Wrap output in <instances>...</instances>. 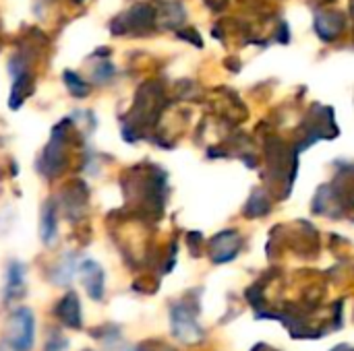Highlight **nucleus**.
<instances>
[{
    "mask_svg": "<svg viewBox=\"0 0 354 351\" xmlns=\"http://www.w3.org/2000/svg\"><path fill=\"white\" fill-rule=\"evenodd\" d=\"M79 143H81V134L77 130V122L71 116L60 120L52 128L50 141L46 143V147L41 149L35 161L37 174L44 180H58L60 176H64V172L73 163V155Z\"/></svg>",
    "mask_w": 354,
    "mask_h": 351,
    "instance_id": "1",
    "label": "nucleus"
},
{
    "mask_svg": "<svg viewBox=\"0 0 354 351\" xmlns=\"http://www.w3.org/2000/svg\"><path fill=\"white\" fill-rule=\"evenodd\" d=\"M4 343L12 351H31L35 343V314L27 306H17L8 312L2 331Z\"/></svg>",
    "mask_w": 354,
    "mask_h": 351,
    "instance_id": "2",
    "label": "nucleus"
},
{
    "mask_svg": "<svg viewBox=\"0 0 354 351\" xmlns=\"http://www.w3.org/2000/svg\"><path fill=\"white\" fill-rule=\"evenodd\" d=\"M56 201H58L60 213L66 217V221H71V223L83 221L87 217V211H89V186H87V182L81 178L68 180L60 188Z\"/></svg>",
    "mask_w": 354,
    "mask_h": 351,
    "instance_id": "3",
    "label": "nucleus"
},
{
    "mask_svg": "<svg viewBox=\"0 0 354 351\" xmlns=\"http://www.w3.org/2000/svg\"><path fill=\"white\" fill-rule=\"evenodd\" d=\"M170 329H172V335L187 345H197L205 339V331L197 323V308H193L187 302L172 304Z\"/></svg>",
    "mask_w": 354,
    "mask_h": 351,
    "instance_id": "4",
    "label": "nucleus"
},
{
    "mask_svg": "<svg viewBox=\"0 0 354 351\" xmlns=\"http://www.w3.org/2000/svg\"><path fill=\"white\" fill-rule=\"evenodd\" d=\"M77 275L81 281V288L93 302H102L106 296V273L100 263L93 259H83L77 267Z\"/></svg>",
    "mask_w": 354,
    "mask_h": 351,
    "instance_id": "5",
    "label": "nucleus"
},
{
    "mask_svg": "<svg viewBox=\"0 0 354 351\" xmlns=\"http://www.w3.org/2000/svg\"><path fill=\"white\" fill-rule=\"evenodd\" d=\"M54 317L64 329L81 331L83 329V308H81L79 296L71 290L64 292L58 298V302L54 304Z\"/></svg>",
    "mask_w": 354,
    "mask_h": 351,
    "instance_id": "6",
    "label": "nucleus"
},
{
    "mask_svg": "<svg viewBox=\"0 0 354 351\" xmlns=\"http://www.w3.org/2000/svg\"><path fill=\"white\" fill-rule=\"evenodd\" d=\"M27 294V279H25V265L21 261H10L4 273V288L2 300L4 304H15Z\"/></svg>",
    "mask_w": 354,
    "mask_h": 351,
    "instance_id": "7",
    "label": "nucleus"
},
{
    "mask_svg": "<svg viewBox=\"0 0 354 351\" xmlns=\"http://www.w3.org/2000/svg\"><path fill=\"white\" fill-rule=\"evenodd\" d=\"M58 215L60 207L54 197L46 199L39 213V240L44 246H54L58 240Z\"/></svg>",
    "mask_w": 354,
    "mask_h": 351,
    "instance_id": "8",
    "label": "nucleus"
},
{
    "mask_svg": "<svg viewBox=\"0 0 354 351\" xmlns=\"http://www.w3.org/2000/svg\"><path fill=\"white\" fill-rule=\"evenodd\" d=\"M35 91V72L23 70L10 77V93H8V108L19 110L29 95Z\"/></svg>",
    "mask_w": 354,
    "mask_h": 351,
    "instance_id": "9",
    "label": "nucleus"
},
{
    "mask_svg": "<svg viewBox=\"0 0 354 351\" xmlns=\"http://www.w3.org/2000/svg\"><path fill=\"white\" fill-rule=\"evenodd\" d=\"M77 267H79L77 254H75V252H66V254L58 257L56 263L50 267L48 279H50L54 285H68L71 279H73V275L77 273Z\"/></svg>",
    "mask_w": 354,
    "mask_h": 351,
    "instance_id": "10",
    "label": "nucleus"
},
{
    "mask_svg": "<svg viewBox=\"0 0 354 351\" xmlns=\"http://www.w3.org/2000/svg\"><path fill=\"white\" fill-rule=\"evenodd\" d=\"M62 83H64L66 91H68L75 99H85V97H89V93H91L89 81H85L77 70H71V68L62 70Z\"/></svg>",
    "mask_w": 354,
    "mask_h": 351,
    "instance_id": "11",
    "label": "nucleus"
},
{
    "mask_svg": "<svg viewBox=\"0 0 354 351\" xmlns=\"http://www.w3.org/2000/svg\"><path fill=\"white\" fill-rule=\"evenodd\" d=\"M91 335H93L97 341H102V343H116V339L120 337V331H118V327H114V325H102V327L93 329Z\"/></svg>",
    "mask_w": 354,
    "mask_h": 351,
    "instance_id": "12",
    "label": "nucleus"
},
{
    "mask_svg": "<svg viewBox=\"0 0 354 351\" xmlns=\"http://www.w3.org/2000/svg\"><path fill=\"white\" fill-rule=\"evenodd\" d=\"M114 72H116V68L110 62H97L91 68V81L93 83H106L114 77Z\"/></svg>",
    "mask_w": 354,
    "mask_h": 351,
    "instance_id": "13",
    "label": "nucleus"
},
{
    "mask_svg": "<svg viewBox=\"0 0 354 351\" xmlns=\"http://www.w3.org/2000/svg\"><path fill=\"white\" fill-rule=\"evenodd\" d=\"M66 350H68V339H66L62 333L52 331V333L48 335V341H46V345H44V351H66Z\"/></svg>",
    "mask_w": 354,
    "mask_h": 351,
    "instance_id": "14",
    "label": "nucleus"
},
{
    "mask_svg": "<svg viewBox=\"0 0 354 351\" xmlns=\"http://www.w3.org/2000/svg\"><path fill=\"white\" fill-rule=\"evenodd\" d=\"M139 351H176L172 345H168V343H164V341H160V339H149V341H143L139 348Z\"/></svg>",
    "mask_w": 354,
    "mask_h": 351,
    "instance_id": "15",
    "label": "nucleus"
},
{
    "mask_svg": "<svg viewBox=\"0 0 354 351\" xmlns=\"http://www.w3.org/2000/svg\"><path fill=\"white\" fill-rule=\"evenodd\" d=\"M253 351H278V350H274V348H270V345H266V343H259V345H257Z\"/></svg>",
    "mask_w": 354,
    "mask_h": 351,
    "instance_id": "16",
    "label": "nucleus"
},
{
    "mask_svg": "<svg viewBox=\"0 0 354 351\" xmlns=\"http://www.w3.org/2000/svg\"><path fill=\"white\" fill-rule=\"evenodd\" d=\"M332 351H354V348H351V345H338L336 350Z\"/></svg>",
    "mask_w": 354,
    "mask_h": 351,
    "instance_id": "17",
    "label": "nucleus"
},
{
    "mask_svg": "<svg viewBox=\"0 0 354 351\" xmlns=\"http://www.w3.org/2000/svg\"><path fill=\"white\" fill-rule=\"evenodd\" d=\"M71 2H73V4H81L83 0H71Z\"/></svg>",
    "mask_w": 354,
    "mask_h": 351,
    "instance_id": "18",
    "label": "nucleus"
},
{
    "mask_svg": "<svg viewBox=\"0 0 354 351\" xmlns=\"http://www.w3.org/2000/svg\"><path fill=\"white\" fill-rule=\"evenodd\" d=\"M127 351H139V350H127Z\"/></svg>",
    "mask_w": 354,
    "mask_h": 351,
    "instance_id": "19",
    "label": "nucleus"
},
{
    "mask_svg": "<svg viewBox=\"0 0 354 351\" xmlns=\"http://www.w3.org/2000/svg\"><path fill=\"white\" fill-rule=\"evenodd\" d=\"M85 351H93V350H85Z\"/></svg>",
    "mask_w": 354,
    "mask_h": 351,
    "instance_id": "20",
    "label": "nucleus"
},
{
    "mask_svg": "<svg viewBox=\"0 0 354 351\" xmlns=\"http://www.w3.org/2000/svg\"><path fill=\"white\" fill-rule=\"evenodd\" d=\"M48 2H50V0H48Z\"/></svg>",
    "mask_w": 354,
    "mask_h": 351,
    "instance_id": "21",
    "label": "nucleus"
}]
</instances>
